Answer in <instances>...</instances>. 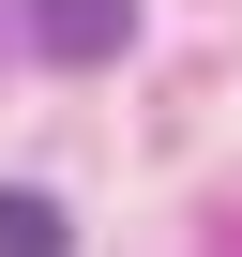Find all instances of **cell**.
<instances>
[{"label": "cell", "instance_id": "6da1fadb", "mask_svg": "<svg viewBox=\"0 0 242 257\" xmlns=\"http://www.w3.org/2000/svg\"><path fill=\"white\" fill-rule=\"evenodd\" d=\"M16 31L46 61H121V46H137V0H16Z\"/></svg>", "mask_w": 242, "mask_h": 257}, {"label": "cell", "instance_id": "7a4b0ae2", "mask_svg": "<svg viewBox=\"0 0 242 257\" xmlns=\"http://www.w3.org/2000/svg\"><path fill=\"white\" fill-rule=\"evenodd\" d=\"M0 257H76L61 197H31V182H0Z\"/></svg>", "mask_w": 242, "mask_h": 257}]
</instances>
